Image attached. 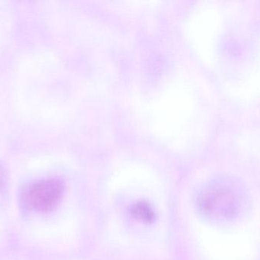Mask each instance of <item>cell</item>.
Masks as SVG:
<instances>
[{
  "label": "cell",
  "mask_w": 260,
  "mask_h": 260,
  "mask_svg": "<svg viewBox=\"0 0 260 260\" xmlns=\"http://www.w3.org/2000/svg\"><path fill=\"white\" fill-rule=\"evenodd\" d=\"M63 191L62 182L56 179H45L33 183L27 189L24 200L36 212H50L59 204Z\"/></svg>",
  "instance_id": "cell-1"
},
{
  "label": "cell",
  "mask_w": 260,
  "mask_h": 260,
  "mask_svg": "<svg viewBox=\"0 0 260 260\" xmlns=\"http://www.w3.org/2000/svg\"><path fill=\"white\" fill-rule=\"evenodd\" d=\"M233 192L222 188L205 189L198 198L200 211L207 216H231L235 211Z\"/></svg>",
  "instance_id": "cell-2"
},
{
  "label": "cell",
  "mask_w": 260,
  "mask_h": 260,
  "mask_svg": "<svg viewBox=\"0 0 260 260\" xmlns=\"http://www.w3.org/2000/svg\"><path fill=\"white\" fill-rule=\"evenodd\" d=\"M131 215L133 218L145 223H151L154 219V212L152 207L145 201H139L132 206Z\"/></svg>",
  "instance_id": "cell-3"
},
{
  "label": "cell",
  "mask_w": 260,
  "mask_h": 260,
  "mask_svg": "<svg viewBox=\"0 0 260 260\" xmlns=\"http://www.w3.org/2000/svg\"><path fill=\"white\" fill-rule=\"evenodd\" d=\"M4 172H3V170L2 169V168L0 167V190H1L2 188L3 187V185H4Z\"/></svg>",
  "instance_id": "cell-4"
}]
</instances>
